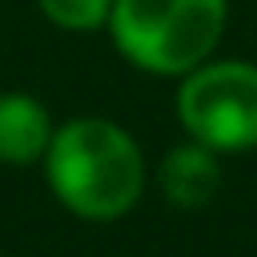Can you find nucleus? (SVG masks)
Segmentation results:
<instances>
[{
    "instance_id": "1",
    "label": "nucleus",
    "mask_w": 257,
    "mask_h": 257,
    "mask_svg": "<svg viewBox=\"0 0 257 257\" xmlns=\"http://www.w3.org/2000/svg\"><path fill=\"white\" fill-rule=\"evenodd\" d=\"M52 197L84 221H116L145 193V153L108 116H72L44 149Z\"/></svg>"
},
{
    "instance_id": "2",
    "label": "nucleus",
    "mask_w": 257,
    "mask_h": 257,
    "mask_svg": "<svg viewBox=\"0 0 257 257\" xmlns=\"http://www.w3.org/2000/svg\"><path fill=\"white\" fill-rule=\"evenodd\" d=\"M229 0H112L108 36L116 52L153 76H185L213 56Z\"/></svg>"
},
{
    "instance_id": "3",
    "label": "nucleus",
    "mask_w": 257,
    "mask_h": 257,
    "mask_svg": "<svg viewBox=\"0 0 257 257\" xmlns=\"http://www.w3.org/2000/svg\"><path fill=\"white\" fill-rule=\"evenodd\" d=\"M181 128L213 153L257 149V64L253 60H201L177 88Z\"/></svg>"
},
{
    "instance_id": "4",
    "label": "nucleus",
    "mask_w": 257,
    "mask_h": 257,
    "mask_svg": "<svg viewBox=\"0 0 257 257\" xmlns=\"http://www.w3.org/2000/svg\"><path fill=\"white\" fill-rule=\"evenodd\" d=\"M157 185H161L169 205H177V209H205L217 197V189H221V153H213L209 145L189 137L185 145H173L161 157Z\"/></svg>"
},
{
    "instance_id": "5",
    "label": "nucleus",
    "mask_w": 257,
    "mask_h": 257,
    "mask_svg": "<svg viewBox=\"0 0 257 257\" xmlns=\"http://www.w3.org/2000/svg\"><path fill=\"white\" fill-rule=\"evenodd\" d=\"M52 116L48 108L28 92H0V165L24 169L44 161V149L52 141Z\"/></svg>"
},
{
    "instance_id": "6",
    "label": "nucleus",
    "mask_w": 257,
    "mask_h": 257,
    "mask_svg": "<svg viewBox=\"0 0 257 257\" xmlns=\"http://www.w3.org/2000/svg\"><path fill=\"white\" fill-rule=\"evenodd\" d=\"M40 12L64 32H96L108 24L112 0H36Z\"/></svg>"
},
{
    "instance_id": "7",
    "label": "nucleus",
    "mask_w": 257,
    "mask_h": 257,
    "mask_svg": "<svg viewBox=\"0 0 257 257\" xmlns=\"http://www.w3.org/2000/svg\"><path fill=\"white\" fill-rule=\"evenodd\" d=\"M0 257H4V253H0Z\"/></svg>"
}]
</instances>
